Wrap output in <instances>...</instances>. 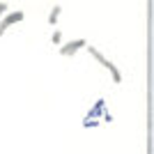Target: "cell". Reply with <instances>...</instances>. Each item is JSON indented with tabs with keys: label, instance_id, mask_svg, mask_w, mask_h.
I'll return each instance as SVG.
<instances>
[{
	"label": "cell",
	"instance_id": "52a82bcc",
	"mask_svg": "<svg viewBox=\"0 0 154 154\" xmlns=\"http://www.w3.org/2000/svg\"><path fill=\"white\" fill-rule=\"evenodd\" d=\"M7 12H9V5H7V2H0V19H2Z\"/></svg>",
	"mask_w": 154,
	"mask_h": 154
},
{
	"label": "cell",
	"instance_id": "5b68a950",
	"mask_svg": "<svg viewBox=\"0 0 154 154\" xmlns=\"http://www.w3.org/2000/svg\"><path fill=\"white\" fill-rule=\"evenodd\" d=\"M60 14H62V7L60 5H53V9L48 12V26H58V21H60Z\"/></svg>",
	"mask_w": 154,
	"mask_h": 154
},
{
	"label": "cell",
	"instance_id": "7a4b0ae2",
	"mask_svg": "<svg viewBox=\"0 0 154 154\" xmlns=\"http://www.w3.org/2000/svg\"><path fill=\"white\" fill-rule=\"evenodd\" d=\"M103 113H106V99H97L94 106H92V108L85 113L83 127H85V129H97L99 124H103V122H101Z\"/></svg>",
	"mask_w": 154,
	"mask_h": 154
},
{
	"label": "cell",
	"instance_id": "3957f363",
	"mask_svg": "<svg viewBox=\"0 0 154 154\" xmlns=\"http://www.w3.org/2000/svg\"><path fill=\"white\" fill-rule=\"evenodd\" d=\"M23 19H26V12H23V9H14V12H7L5 16L0 19V37H2V35H5V32L9 30L12 26L21 23Z\"/></svg>",
	"mask_w": 154,
	"mask_h": 154
},
{
	"label": "cell",
	"instance_id": "6da1fadb",
	"mask_svg": "<svg viewBox=\"0 0 154 154\" xmlns=\"http://www.w3.org/2000/svg\"><path fill=\"white\" fill-rule=\"evenodd\" d=\"M85 48H88V53H90L92 58H94L97 62H99V64L103 67V69H106V71L110 74L113 83H122V71H120V69L115 67V64H113V60H108V58H106V55H103L101 51H99V48H94V46H85Z\"/></svg>",
	"mask_w": 154,
	"mask_h": 154
},
{
	"label": "cell",
	"instance_id": "277c9868",
	"mask_svg": "<svg viewBox=\"0 0 154 154\" xmlns=\"http://www.w3.org/2000/svg\"><path fill=\"white\" fill-rule=\"evenodd\" d=\"M85 46H88V39H83V37L71 39L67 44H60V55H62V58H71V55H76L81 48H85Z\"/></svg>",
	"mask_w": 154,
	"mask_h": 154
},
{
	"label": "cell",
	"instance_id": "8992f818",
	"mask_svg": "<svg viewBox=\"0 0 154 154\" xmlns=\"http://www.w3.org/2000/svg\"><path fill=\"white\" fill-rule=\"evenodd\" d=\"M51 42H53L55 46H60V44H62V32H60V30H53V35H51Z\"/></svg>",
	"mask_w": 154,
	"mask_h": 154
}]
</instances>
